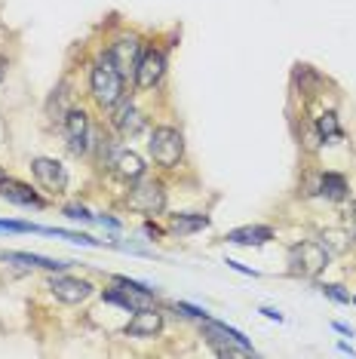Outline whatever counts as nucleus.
Here are the masks:
<instances>
[{
  "mask_svg": "<svg viewBox=\"0 0 356 359\" xmlns=\"http://www.w3.org/2000/svg\"><path fill=\"white\" fill-rule=\"evenodd\" d=\"M89 86H93V95L102 108H114V104L123 99V74H120L117 65L111 62V55H104V59L93 65Z\"/></svg>",
  "mask_w": 356,
  "mask_h": 359,
  "instance_id": "1",
  "label": "nucleus"
},
{
  "mask_svg": "<svg viewBox=\"0 0 356 359\" xmlns=\"http://www.w3.org/2000/svg\"><path fill=\"white\" fill-rule=\"evenodd\" d=\"M203 334L206 341L215 347L218 356H252L255 350L242 338V332L237 329H228L224 323H212V320H203Z\"/></svg>",
  "mask_w": 356,
  "mask_h": 359,
  "instance_id": "2",
  "label": "nucleus"
},
{
  "mask_svg": "<svg viewBox=\"0 0 356 359\" xmlns=\"http://www.w3.org/2000/svg\"><path fill=\"white\" fill-rule=\"evenodd\" d=\"M182 154H184V138H182L178 129H172V126L153 129V135H151V157H153L157 166L175 169L178 160H182Z\"/></svg>",
  "mask_w": 356,
  "mask_h": 359,
  "instance_id": "3",
  "label": "nucleus"
},
{
  "mask_svg": "<svg viewBox=\"0 0 356 359\" xmlns=\"http://www.w3.org/2000/svg\"><path fill=\"white\" fill-rule=\"evenodd\" d=\"M329 264V249L322 243H298L289 252V271L295 276H317Z\"/></svg>",
  "mask_w": 356,
  "mask_h": 359,
  "instance_id": "4",
  "label": "nucleus"
},
{
  "mask_svg": "<svg viewBox=\"0 0 356 359\" xmlns=\"http://www.w3.org/2000/svg\"><path fill=\"white\" fill-rule=\"evenodd\" d=\"M104 301H111V304H120V307H126V310H148L153 307V295L144 285L139 283H132V280H126V276H117V289H111V292H104Z\"/></svg>",
  "mask_w": 356,
  "mask_h": 359,
  "instance_id": "5",
  "label": "nucleus"
},
{
  "mask_svg": "<svg viewBox=\"0 0 356 359\" xmlns=\"http://www.w3.org/2000/svg\"><path fill=\"white\" fill-rule=\"evenodd\" d=\"M129 206L135 212H144V215H153L166 206V191L160 182H139L129 194Z\"/></svg>",
  "mask_w": 356,
  "mask_h": 359,
  "instance_id": "6",
  "label": "nucleus"
},
{
  "mask_svg": "<svg viewBox=\"0 0 356 359\" xmlns=\"http://www.w3.org/2000/svg\"><path fill=\"white\" fill-rule=\"evenodd\" d=\"M31 172H34L40 187H46V191H53V194H62L64 187H68V172H64V166L59 160L34 157L31 160Z\"/></svg>",
  "mask_w": 356,
  "mask_h": 359,
  "instance_id": "7",
  "label": "nucleus"
},
{
  "mask_svg": "<svg viewBox=\"0 0 356 359\" xmlns=\"http://www.w3.org/2000/svg\"><path fill=\"white\" fill-rule=\"evenodd\" d=\"M163 74H166V55L160 50L142 53L139 68H135V83H139L142 89H151V86H157L160 80H163Z\"/></svg>",
  "mask_w": 356,
  "mask_h": 359,
  "instance_id": "8",
  "label": "nucleus"
},
{
  "mask_svg": "<svg viewBox=\"0 0 356 359\" xmlns=\"http://www.w3.org/2000/svg\"><path fill=\"white\" fill-rule=\"evenodd\" d=\"M50 289H53L55 298L64 301V304H80V301H86L93 295V285L86 280H74V276H53Z\"/></svg>",
  "mask_w": 356,
  "mask_h": 359,
  "instance_id": "9",
  "label": "nucleus"
},
{
  "mask_svg": "<svg viewBox=\"0 0 356 359\" xmlns=\"http://www.w3.org/2000/svg\"><path fill=\"white\" fill-rule=\"evenodd\" d=\"M111 62L117 65V71L120 74H135V68H139V59H142V53H139V40L135 37H120L114 40V46H111Z\"/></svg>",
  "mask_w": 356,
  "mask_h": 359,
  "instance_id": "10",
  "label": "nucleus"
},
{
  "mask_svg": "<svg viewBox=\"0 0 356 359\" xmlns=\"http://www.w3.org/2000/svg\"><path fill=\"white\" fill-rule=\"evenodd\" d=\"M64 129H68V148L71 154H86L89 148V120L83 111H68L64 114Z\"/></svg>",
  "mask_w": 356,
  "mask_h": 359,
  "instance_id": "11",
  "label": "nucleus"
},
{
  "mask_svg": "<svg viewBox=\"0 0 356 359\" xmlns=\"http://www.w3.org/2000/svg\"><path fill=\"white\" fill-rule=\"evenodd\" d=\"M160 329H163V316L153 307H148V310H135V316L126 323L123 332L129 338H153V334H160Z\"/></svg>",
  "mask_w": 356,
  "mask_h": 359,
  "instance_id": "12",
  "label": "nucleus"
},
{
  "mask_svg": "<svg viewBox=\"0 0 356 359\" xmlns=\"http://www.w3.org/2000/svg\"><path fill=\"white\" fill-rule=\"evenodd\" d=\"M0 261L15 264V267H43V271H64L68 267V261H59V258L28 255V252H6V249H0Z\"/></svg>",
  "mask_w": 356,
  "mask_h": 359,
  "instance_id": "13",
  "label": "nucleus"
},
{
  "mask_svg": "<svg viewBox=\"0 0 356 359\" xmlns=\"http://www.w3.org/2000/svg\"><path fill=\"white\" fill-rule=\"evenodd\" d=\"M224 240L237 243V246H261V243L273 240V231L271 227H261V224H249V227H237V231H231Z\"/></svg>",
  "mask_w": 356,
  "mask_h": 359,
  "instance_id": "14",
  "label": "nucleus"
},
{
  "mask_svg": "<svg viewBox=\"0 0 356 359\" xmlns=\"http://www.w3.org/2000/svg\"><path fill=\"white\" fill-rule=\"evenodd\" d=\"M114 169H117L120 178H129V182H135V178L144 175V160L135 151H117L114 154Z\"/></svg>",
  "mask_w": 356,
  "mask_h": 359,
  "instance_id": "15",
  "label": "nucleus"
},
{
  "mask_svg": "<svg viewBox=\"0 0 356 359\" xmlns=\"http://www.w3.org/2000/svg\"><path fill=\"white\" fill-rule=\"evenodd\" d=\"M0 197H6V200H13V203H19V206H43V200L37 197L31 187L25 184H15V182H4L0 184Z\"/></svg>",
  "mask_w": 356,
  "mask_h": 359,
  "instance_id": "16",
  "label": "nucleus"
},
{
  "mask_svg": "<svg viewBox=\"0 0 356 359\" xmlns=\"http://www.w3.org/2000/svg\"><path fill=\"white\" fill-rule=\"evenodd\" d=\"M114 126H117V129H120V133H123V135H135V133H142V129H144V117H142V114L132 108V104L126 102L123 108L117 111V117H114Z\"/></svg>",
  "mask_w": 356,
  "mask_h": 359,
  "instance_id": "17",
  "label": "nucleus"
},
{
  "mask_svg": "<svg viewBox=\"0 0 356 359\" xmlns=\"http://www.w3.org/2000/svg\"><path fill=\"white\" fill-rule=\"evenodd\" d=\"M320 194L329 200H344L347 197V182L341 175H320Z\"/></svg>",
  "mask_w": 356,
  "mask_h": 359,
  "instance_id": "18",
  "label": "nucleus"
},
{
  "mask_svg": "<svg viewBox=\"0 0 356 359\" xmlns=\"http://www.w3.org/2000/svg\"><path fill=\"white\" fill-rule=\"evenodd\" d=\"M203 227H209V218L206 215H175L172 218V231L175 233H193V231H203Z\"/></svg>",
  "mask_w": 356,
  "mask_h": 359,
  "instance_id": "19",
  "label": "nucleus"
},
{
  "mask_svg": "<svg viewBox=\"0 0 356 359\" xmlns=\"http://www.w3.org/2000/svg\"><path fill=\"white\" fill-rule=\"evenodd\" d=\"M320 133H322V138H326V142H329V138H331V142H338V138H341V129H338V117H335L331 111L320 117Z\"/></svg>",
  "mask_w": 356,
  "mask_h": 359,
  "instance_id": "20",
  "label": "nucleus"
},
{
  "mask_svg": "<svg viewBox=\"0 0 356 359\" xmlns=\"http://www.w3.org/2000/svg\"><path fill=\"white\" fill-rule=\"evenodd\" d=\"M0 233H46V227L25 224V222H0Z\"/></svg>",
  "mask_w": 356,
  "mask_h": 359,
  "instance_id": "21",
  "label": "nucleus"
},
{
  "mask_svg": "<svg viewBox=\"0 0 356 359\" xmlns=\"http://www.w3.org/2000/svg\"><path fill=\"white\" fill-rule=\"evenodd\" d=\"M175 310H178V313H184V316H191V320H200V323L209 320L206 310H200V307H193V304H184V301H178Z\"/></svg>",
  "mask_w": 356,
  "mask_h": 359,
  "instance_id": "22",
  "label": "nucleus"
},
{
  "mask_svg": "<svg viewBox=\"0 0 356 359\" xmlns=\"http://www.w3.org/2000/svg\"><path fill=\"white\" fill-rule=\"evenodd\" d=\"M322 295H329L331 301H338V304H347L350 295L344 292V285H322Z\"/></svg>",
  "mask_w": 356,
  "mask_h": 359,
  "instance_id": "23",
  "label": "nucleus"
},
{
  "mask_svg": "<svg viewBox=\"0 0 356 359\" xmlns=\"http://www.w3.org/2000/svg\"><path fill=\"white\" fill-rule=\"evenodd\" d=\"M64 215L74 218V222H93V212L83 209V206H68V209H64Z\"/></svg>",
  "mask_w": 356,
  "mask_h": 359,
  "instance_id": "24",
  "label": "nucleus"
},
{
  "mask_svg": "<svg viewBox=\"0 0 356 359\" xmlns=\"http://www.w3.org/2000/svg\"><path fill=\"white\" fill-rule=\"evenodd\" d=\"M228 267H233V271H240V273H252V276H258L255 271H249V267H242L240 261H233V258H228Z\"/></svg>",
  "mask_w": 356,
  "mask_h": 359,
  "instance_id": "25",
  "label": "nucleus"
},
{
  "mask_svg": "<svg viewBox=\"0 0 356 359\" xmlns=\"http://www.w3.org/2000/svg\"><path fill=\"white\" fill-rule=\"evenodd\" d=\"M261 313L267 316V320H277V323L282 320V313H277V310H273V307H261Z\"/></svg>",
  "mask_w": 356,
  "mask_h": 359,
  "instance_id": "26",
  "label": "nucleus"
},
{
  "mask_svg": "<svg viewBox=\"0 0 356 359\" xmlns=\"http://www.w3.org/2000/svg\"><path fill=\"white\" fill-rule=\"evenodd\" d=\"M102 224H108V227H114V231H120V222H114V218H108V215H102Z\"/></svg>",
  "mask_w": 356,
  "mask_h": 359,
  "instance_id": "27",
  "label": "nucleus"
},
{
  "mask_svg": "<svg viewBox=\"0 0 356 359\" xmlns=\"http://www.w3.org/2000/svg\"><path fill=\"white\" fill-rule=\"evenodd\" d=\"M4 77H6V62L0 59V80H4Z\"/></svg>",
  "mask_w": 356,
  "mask_h": 359,
  "instance_id": "28",
  "label": "nucleus"
},
{
  "mask_svg": "<svg viewBox=\"0 0 356 359\" xmlns=\"http://www.w3.org/2000/svg\"><path fill=\"white\" fill-rule=\"evenodd\" d=\"M353 222H356V203H353Z\"/></svg>",
  "mask_w": 356,
  "mask_h": 359,
  "instance_id": "29",
  "label": "nucleus"
}]
</instances>
